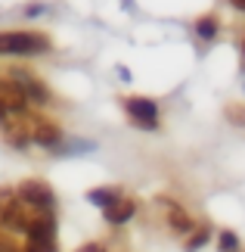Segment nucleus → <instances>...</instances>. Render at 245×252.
<instances>
[{
  "label": "nucleus",
  "instance_id": "obj_1",
  "mask_svg": "<svg viewBox=\"0 0 245 252\" xmlns=\"http://www.w3.org/2000/svg\"><path fill=\"white\" fill-rule=\"evenodd\" d=\"M50 50V41L37 32H0V56H34Z\"/></svg>",
  "mask_w": 245,
  "mask_h": 252
},
{
  "label": "nucleus",
  "instance_id": "obj_2",
  "mask_svg": "<svg viewBox=\"0 0 245 252\" xmlns=\"http://www.w3.org/2000/svg\"><path fill=\"white\" fill-rule=\"evenodd\" d=\"M16 199L22 202L25 209H34V212H53L56 206V193L47 181H37V178H28L16 187Z\"/></svg>",
  "mask_w": 245,
  "mask_h": 252
},
{
  "label": "nucleus",
  "instance_id": "obj_3",
  "mask_svg": "<svg viewBox=\"0 0 245 252\" xmlns=\"http://www.w3.org/2000/svg\"><path fill=\"white\" fill-rule=\"evenodd\" d=\"M155 202H159V209L164 212V224H168V227H171L177 237H190L192 230H195L192 215H190V212H186V209L180 206L177 199H171V196H159Z\"/></svg>",
  "mask_w": 245,
  "mask_h": 252
},
{
  "label": "nucleus",
  "instance_id": "obj_4",
  "mask_svg": "<svg viewBox=\"0 0 245 252\" xmlns=\"http://www.w3.org/2000/svg\"><path fill=\"white\" fill-rule=\"evenodd\" d=\"M124 112L131 115V122L136 125V128H146V131L159 128V106H155L149 96H127Z\"/></svg>",
  "mask_w": 245,
  "mask_h": 252
},
{
  "label": "nucleus",
  "instance_id": "obj_5",
  "mask_svg": "<svg viewBox=\"0 0 245 252\" xmlns=\"http://www.w3.org/2000/svg\"><path fill=\"white\" fill-rule=\"evenodd\" d=\"M31 140L37 143V147H44V150H59L62 147V128L56 122L50 119H34L31 122Z\"/></svg>",
  "mask_w": 245,
  "mask_h": 252
},
{
  "label": "nucleus",
  "instance_id": "obj_6",
  "mask_svg": "<svg viewBox=\"0 0 245 252\" xmlns=\"http://www.w3.org/2000/svg\"><path fill=\"white\" fill-rule=\"evenodd\" d=\"M0 106L6 109V115L9 112H13V115H25L28 112V96H25V91L13 78L0 81Z\"/></svg>",
  "mask_w": 245,
  "mask_h": 252
},
{
  "label": "nucleus",
  "instance_id": "obj_7",
  "mask_svg": "<svg viewBox=\"0 0 245 252\" xmlns=\"http://www.w3.org/2000/svg\"><path fill=\"white\" fill-rule=\"evenodd\" d=\"M28 224H31L28 209L19 199H13V202H9V209L3 212V218H0V227H3L6 234H28Z\"/></svg>",
  "mask_w": 245,
  "mask_h": 252
},
{
  "label": "nucleus",
  "instance_id": "obj_8",
  "mask_svg": "<svg viewBox=\"0 0 245 252\" xmlns=\"http://www.w3.org/2000/svg\"><path fill=\"white\" fill-rule=\"evenodd\" d=\"M13 81L25 91L28 103H50V91L34 78V75H28L25 69H13Z\"/></svg>",
  "mask_w": 245,
  "mask_h": 252
},
{
  "label": "nucleus",
  "instance_id": "obj_9",
  "mask_svg": "<svg viewBox=\"0 0 245 252\" xmlns=\"http://www.w3.org/2000/svg\"><path fill=\"white\" fill-rule=\"evenodd\" d=\"M103 215H106V221H109L112 227H121V224H127V221L136 215V202H134V199H127V196H121L112 209H106Z\"/></svg>",
  "mask_w": 245,
  "mask_h": 252
},
{
  "label": "nucleus",
  "instance_id": "obj_10",
  "mask_svg": "<svg viewBox=\"0 0 245 252\" xmlns=\"http://www.w3.org/2000/svg\"><path fill=\"white\" fill-rule=\"evenodd\" d=\"M124 196V193L118 190V187H93V190H87V202L90 206H96V209H112L115 202H118Z\"/></svg>",
  "mask_w": 245,
  "mask_h": 252
},
{
  "label": "nucleus",
  "instance_id": "obj_11",
  "mask_svg": "<svg viewBox=\"0 0 245 252\" xmlns=\"http://www.w3.org/2000/svg\"><path fill=\"white\" fill-rule=\"evenodd\" d=\"M208 240H211V227L208 224H195V230L190 237H186V252H199L202 246H208Z\"/></svg>",
  "mask_w": 245,
  "mask_h": 252
},
{
  "label": "nucleus",
  "instance_id": "obj_12",
  "mask_svg": "<svg viewBox=\"0 0 245 252\" xmlns=\"http://www.w3.org/2000/svg\"><path fill=\"white\" fill-rule=\"evenodd\" d=\"M218 249L220 252H242V240L233 230H220L218 234Z\"/></svg>",
  "mask_w": 245,
  "mask_h": 252
},
{
  "label": "nucleus",
  "instance_id": "obj_13",
  "mask_svg": "<svg viewBox=\"0 0 245 252\" xmlns=\"http://www.w3.org/2000/svg\"><path fill=\"white\" fill-rule=\"evenodd\" d=\"M195 34H199L202 41H211V37H218V19H214V16H202L199 22H195Z\"/></svg>",
  "mask_w": 245,
  "mask_h": 252
},
{
  "label": "nucleus",
  "instance_id": "obj_14",
  "mask_svg": "<svg viewBox=\"0 0 245 252\" xmlns=\"http://www.w3.org/2000/svg\"><path fill=\"white\" fill-rule=\"evenodd\" d=\"M6 140L13 143V147L25 150L28 140H31V131H28V128H16V125H6Z\"/></svg>",
  "mask_w": 245,
  "mask_h": 252
},
{
  "label": "nucleus",
  "instance_id": "obj_15",
  "mask_svg": "<svg viewBox=\"0 0 245 252\" xmlns=\"http://www.w3.org/2000/svg\"><path fill=\"white\" fill-rule=\"evenodd\" d=\"M22 252H59V246H56V240H25Z\"/></svg>",
  "mask_w": 245,
  "mask_h": 252
},
{
  "label": "nucleus",
  "instance_id": "obj_16",
  "mask_svg": "<svg viewBox=\"0 0 245 252\" xmlns=\"http://www.w3.org/2000/svg\"><path fill=\"white\" fill-rule=\"evenodd\" d=\"M227 119H230L233 125H245V106H239V103L227 106Z\"/></svg>",
  "mask_w": 245,
  "mask_h": 252
},
{
  "label": "nucleus",
  "instance_id": "obj_17",
  "mask_svg": "<svg viewBox=\"0 0 245 252\" xmlns=\"http://www.w3.org/2000/svg\"><path fill=\"white\" fill-rule=\"evenodd\" d=\"M16 199V190H9V187H0V218H3V212L9 209V202Z\"/></svg>",
  "mask_w": 245,
  "mask_h": 252
},
{
  "label": "nucleus",
  "instance_id": "obj_18",
  "mask_svg": "<svg viewBox=\"0 0 245 252\" xmlns=\"http://www.w3.org/2000/svg\"><path fill=\"white\" fill-rule=\"evenodd\" d=\"M75 252H109V249H106V246L100 243V240H90V243H84V246H78Z\"/></svg>",
  "mask_w": 245,
  "mask_h": 252
},
{
  "label": "nucleus",
  "instance_id": "obj_19",
  "mask_svg": "<svg viewBox=\"0 0 245 252\" xmlns=\"http://www.w3.org/2000/svg\"><path fill=\"white\" fill-rule=\"evenodd\" d=\"M0 252H22L13 237H0Z\"/></svg>",
  "mask_w": 245,
  "mask_h": 252
},
{
  "label": "nucleus",
  "instance_id": "obj_20",
  "mask_svg": "<svg viewBox=\"0 0 245 252\" xmlns=\"http://www.w3.org/2000/svg\"><path fill=\"white\" fill-rule=\"evenodd\" d=\"M41 9H44L41 3H31V6H28V16H37V13H41Z\"/></svg>",
  "mask_w": 245,
  "mask_h": 252
},
{
  "label": "nucleus",
  "instance_id": "obj_21",
  "mask_svg": "<svg viewBox=\"0 0 245 252\" xmlns=\"http://www.w3.org/2000/svg\"><path fill=\"white\" fill-rule=\"evenodd\" d=\"M230 3L236 6V9H245V0H230Z\"/></svg>",
  "mask_w": 245,
  "mask_h": 252
},
{
  "label": "nucleus",
  "instance_id": "obj_22",
  "mask_svg": "<svg viewBox=\"0 0 245 252\" xmlns=\"http://www.w3.org/2000/svg\"><path fill=\"white\" fill-rule=\"evenodd\" d=\"M3 119H6V109H3V106H0V125H3Z\"/></svg>",
  "mask_w": 245,
  "mask_h": 252
},
{
  "label": "nucleus",
  "instance_id": "obj_23",
  "mask_svg": "<svg viewBox=\"0 0 245 252\" xmlns=\"http://www.w3.org/2000/svg\"><path fill=\"white\" fill-rule=\"evenodd\" d=\"M242 53H245V41H242Z\"/></svg>",
  "mask_w": 245,
  "mask_h": 252
}]
</instances>
